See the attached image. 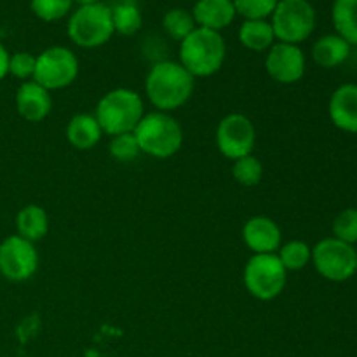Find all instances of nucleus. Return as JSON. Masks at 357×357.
Wrapping results in <instances>:
<instances>
[{
    "mask_svg": "<svg viewBox=\"0 0 357 357\" xmlns=\"http://www.w3.org/2000/svg\"><path fill=\"white\" fill-rule=\"evenodd\" d=\"M16 110L24 121L42 122L52 110L51 91L42 87L35 80L21 82L16 91Z\"/></svg>",
    "mask_w": 357,
    "mask_h": 357,
    "instance_id": "14",
    "label": "nucleus"
},
{
    "mask_svg": "<svg viewBox=\"0 0 357 357\" xmlns=\"http://www.w3.org/2000/svg\"><path fill=\"white\" fill-rule=\"evenodd\" d=\"M162 28L173 40L181 42L197 28V24L192 16V10L176 7V9H169L164 14Z\"/></svg>",
    "mask_w": 357,
    "mask_h": 357,
    "instance_id": "24",
    "label": "nucleus"
},
{
    "mask_svg": "<svg viewBox=\"0 0 357 357\" xmlns=\"http://www.w3.org/2000/svg\"><path fill=\"white\" fill-rule=\"evenodd\" d=\"M17 236L30 243L44 239L49 232V215L44 208L37 204H28L16 215Z\"/></svg>",
    "mask_w": 357,
    "mask_h": 357,
    "instance_id": "19",
    "label": "nucleus"
},
{
    "mask_svg": "<svg viewBox=\"0 0 357 357\" xmlns=\"http://www.w3.org/2000/svg\"><path fill=\"white\" fill-rule=\"evenodd\" d=\"M317 14L309 0H279L271 16L275 42L300 45L316 28Z\"/></svg>",
    "mask_w": 357,
    "mask_h": 357,
    "instance_id": "6",
    "label": "nucleus"
},
{
    "mask_svg": "<svg viewBox=\"0 0 357 357\" xmlns=\"http://www.w3.org/2000/svg\"><path fill=\"white\" fill-rule=\"evenodd\" d=\"M216 149L230 160L251 155L257 145V129L244 114H229L220 121L215 132Z\"/></svg>",
    "mask_w": 357,
    "mask_h": 357,
    "instance_id": "10",
    "label": "nucleus"
},
{
    "mask_svg": "<svg viewBox=\"0 0 357 357\" xmlns=\"http://www.w3.org/2000/svg\"><path fill=\"white\" fill-rule=\"evenodd\" d=\"M305 54L300 45L275 42L267 51L265 70L279 84H295L305 75Z\"/></svg>",
    "mask_w": 357,
    "mask_h": 357,
    "instance_id": "12",
    "label": "nucleus"
},
{
    "mask_svg": "<svg viewBox=\"0 0 357 357\" xmlns=\"http://www.w3.org/2000/svg\"><path fill=\"white\" fill-rule=\"evenodd\" d=\"M236 13L244 20H268L279 0H232Z\"/></svg>",
    "mask_w": 357,
    "mask_h": 357,
    "instance_id": "29",
    "label": "nucleus"
},
{
    "mask_svg": "<svg viewBox=\"0 0 357 357\" xmlns=\"http://www.w3.org/2000/svg\"><path fill=\"white\" fill-rule=\"evenodd\" d=\"M275 255H278L282 267L288 272L302 271V268H305L312 261V248L298 239L281 244V248H279Z\"/></svg>",
    "mask_w": 357,
    "mask_h": 357,
    "instance_id": "23",
    "label": "nucleus"
},
{
    "mask_svg": "<svg viewBox=\"0 0 357 357\" xmlns=\"http://www.w3.org/2000/svg\"><path fill=\"white\" fill-rule=\"evenodd\" d=\"M243 241L253 255H272L281 248L282 234L274 220L258 215L244 223Z\"/></svg>",
    "mask_w": 357,
    "mask_h": 357,
    "instance_id": "13",
    "label": "nucleus"
},
{
    "mask_svg": "<svg viewBox=\"0 0 357 357\" xmlns=\"http://www.w3.org/2000/svg\"><path fill=\"white\" fill-rule=\"evenodd\" d=\"M328 114L335 128L357 135V84H342L333 91Z\"/></svg>",
    "mask_w": 357,
    "mask_h": 357,
    "instance_id": "15",
    "label": "nucleus"
},
{
    "mask_svg": "<svg viewBox=\"0 0 357 357\" xmlns=\"http://www.w3.org/2000/svg\"><path fill=\"white\" fill-rule=\"evenodd\" d=\"M227 58L225 38L220 31L195 28L180 42V65L192 77H211L220 72Z\"/></svg>",
    "mask_w": 357,
    "mask_h": 357,
    "instance_id": "3",
    "label": "nucleus"
},
{
    "mask_svg": "<svg viewBox=\"0 0 357 357\" xmlns=\"http://www.w3.org/2000/svg\"><path fill=\"white\" fill-rule=\"evenodd\" d=\"M72 2L77 3L79 7H82V6H91V3H98L101 2V0H72Z\"/></svg>",
    "mask_w": 357,
    "mask_h": 357,
    "instance_id": "32",
    "label": "nucleus"
},
{
    "mask_svg": "<svg viewBox=\"0 0 357 357\" xmlns=\"http://www.w3.org/2000/svg\"><path fill=\"white\" fill-rule=\"evenodd\" d=\"M232 176L243 187H257L264 176V164L253 153L234 160Z\"/></svg>",
    "mask_w": 357,
    "mask_h": 357,
    "instance_id": "25",
    "label": "nucleus"
},
{
    "mask_svg": "<svg viewBox=\"0 0 357 357\" xmlns=\"http://www.w3.org/2000/svg\"><path fill=\"white\" fill-rule=\"evenodd\" d=\"M110 9L115 33L131 37L136 31H139V28L143 24V16L139 7L132 0H122V2L112 6Z\"/></svg>",
    "mask_w": 357,
    "mask_h": 357,
    "instance_id": "22",
    "label": "nucleus"
},
{
    "mask_svg": "<svg viewBox=\"0 0 357 357\" xmlns=\"http://www.w3.org/2000/svg\"><path fill=\"white\" fill-rule=\"evenodd\" d=\"M195 79L178 61H159L149 70L145 94L159 112L178 110L194 94Z\"/></svg>",
    "mask_w": 357,
    "mask_h": 357,
    "instance_id": "1",
    "label": "nucleus"
},
{
    "mask_svg": "<svg viewBox=\"0 0 357 357\" xmlns=\"http://www.w3.org/2000/svg\"><path fill=\"white\" fill-rule=\"evenodd\" d=\"M239 42L253 52L268 51L275 44V35L268 20H244L239 28Z\"/></svg>",
    "mask_w": 357,
    "mask_h": 357,
    "instance_id": "20",
    "label": "nucleus"
},
{
    "mask_svg": "<svg viewBox=\"0 0 357 357\" xmlns=\"http://www.w3.org/2000/svg\"><path fill=\"white\" fill-rule=\"evenodd\" d=\"M35 63H37V56H33L31 52H14L9 56V73L26 82V80L33 79Z\"/></svg>",
    "mask_w": 357,
    "mask_h": 357,
    "instance_id": "30",
    "label": "nucleus"
},
{
    "mask_svg": "<svg viewBox=\"0 0 357 357\" xmlns=\"http://www.w3.org/2000/svg\"><path fill=\"white\" fill-rule=\"evenodd\" d=\"M38 268V253L35 244L17 234L0 243V274L10 282H23L33 278Z\"/></svg>",
    "mask_w": 357,
    "mask_h": 357,
    "instance_id": "11",
    "label": "nucleus"
},
{
    "mask_svg": "<svg viewBox=\"0 0 357 357\" xmlns=\"http://www.w3.org/2000/svg\"><path fill=\"white\" fill-rule=\"evenodd\" d=\"M351 47L347 40L338 33H328L317 38L312 45V59L321 68H337L351 56Z\"/></svg>",
    "mask_w": 357,
    "mask_h": 357,
    "instance_id": "17",
    "label": "nucleus"
},
{
    "mask_svg": "<svg viewBox=\"0 0 357 357\" xmlns=\"http://www.w3.org/2000/svg\"><path fill=\"white\" fill-rule=\"evenodd\" d=\"M192 16L199 28L222 31L234 23L237 13L232 0H197Z\"/></svg>",
    "mask_w": 357,
    "mask_h": 357,
    "instance_id": "16",
    "label": "nucleus"
},
{
    "mask_svg": "<svg viewBox=\"0 0 357 357\" xmlns=\"http://www.w3.org/2000/svg\"><path fill=\"white\" fill-rule=\"evenodd\" d=\"M66 33L79 47L96 49L105 45L115 33L110 6L98 2L79 7L70 16Z\"/></svg>",
    "mask_w": 357,
    "mask_h": 357,
    "instance_id": "5",
    "label": "nucleus"
},
{
    "mask_svg": "<svg viewBox=\"0 0 357 357\" xmlns=\"http://www.w3.org/2000/svg\"><path fill=\"white\" fill-rule=\"evenodd\" d=\"M101 126L94 114H77L66 124V139L77 150H91L101 142Z\"/></svg>",
    "mask_w": 357,
    "mask_h": 357,
    "instance_id": "18",
    "label": "nucleus"
},
{
    "mask_svg": "<svg viewBox=\"0 0 357 357\" xmlns=\"http://www.w3.org/2000/svg\"><path fill=\"white\" fill-rule=\"evenodd\" d=\"M9 52L0 44V80L9 75Z\"/></svg>",
    "mask_w": 357,
    "mask_h": 357,
    "instance_id": "31",
    "label": "nucleus"
},
{
    "mask_svg": "<svg viewBox=\"0 0 357 357\" xmlns=\"http://www.w3.org/2000/svg\"><path fill=\"white\" fill-rule=\"evenodd\" d=\"M139 150L153 159H169L180 152L183 145V129L180 122L166 112H150L143 115L132 131Z\"/></svg>",
    "mask_w": 357,
    "mask_h": 357,
    "instance_id": "4",
    "label": "nucleus"
},
{
    "mask_svg": "<svg viewBox=\"0 0 357 357\" xmlns=\"http://www.w3.org/2000/svg\"><path fill=\"white\" fill-rule=\"evenodd\" d=\"M314 268L321 278L331 282H345L357 272V250L352 244L335 239L333 236L321 239L312 248Z\"/></svg>",
    "mask_w": 357,
    "mask_h": 357,
    "instance_id": "8",
    "label": "nucleus"
},
{
    "mask_svg": "<svg viewBox=\"0 0 357 357\" xmlns=\"http://www.w3.org/2000/svg\"><path fill=\"white\" fill-rule=\"evenodd\" d=\"M244 288L253 298L271 302L278 298L288 282V271L282 267L278 255H253L243 272Z\"/></svg>",
    "mask_w": 357,
    "mask_h": 357,
    "instance_id": "7",
    "label": "nucleus"
},
{
    "mask_svg": "<svg viewBox=\"0 0 357 357\" xmlns=\"http://www.w3.org/2000/svg\"><path fill=\"white\" fill-rule=\"evenodd\" d=\"M335 33L351 45H357V0H335L331 6Z\"/></svg>",
    "mask_w": 357,
    "mask_h": 357,
    "instance_id": "21",
    "label": "nucleus"
},
{
    "mask_svg": "<svg viewBox=\"0 0 357 357\" xmlns=\"http://www.w3.org/2000/svg\"><path fill=\"white\" fill-rule=\"evenodd\" d=\"M333 237L347 244H357V208H347L333 220Z\"/></svg>",
    "mask_w": 357,
    "mask_h": 357,
    "instance_id": "28",
    "label": "nucleus"
},
{
    "mask_svg": "<svg viewBox=\"0 0 357 357\" xmlns=\"http://www.w3.org/2000/svg\"><path fill=\"white\" fill-rule=\"evenodd\" d=\"M72 6V0H30L31 13L45 23L63 20L70 13Z\"/></svg>",
    "mask_w": 357,
    "mask_h": 357,
    "instance_id": "26",
    "label": "nucleus"
},
{
    "mask_svg": "<svg viewBox=\"0 0 357 357\" xmlns=\"http://www.w3.org/2000/svg\"><path fill=\"white\" fill-rule=\"evenodd\" d=\"M108 152H110V155L114 157L117 162L124 164L132 162V160L138 159V157L142 155V150H139V145L132 132L112 136L110 145H108Z\"/></svg>",
    "mask_w": 357,
    "mask_h": 357,
    "instance_id": "27",
    "label": "nucleus"
},
{
    "mask_svg": "<svg viewBox=\"0 0 357 357\" xmlns=\"http://www.w3.org/2000/svg\"><path fill=\"white\" fill-rule=\"evenodd\" d=\"M145 115V103L136 91L128 87L108 91L98 101L94 117L103 135L117 136L132 132Z\"/></svg>",
    "mask_w": 357,
    "mask_h": 357,
    "instance_id": "2",
    "label": "nucleus"
},
{
    "mask_svg": "<svg viewBox=\"0 0 357 357\" xmlns=\"http://www.w3.org/2000/svg\"><path fill=\"white\" fill-rule=\"evenodd\" d=\"M79 75V59L75 52L63 45H52L37 56L33 79L47 91L68 87Z\"/></svg>",
    "mask_w": 357,
    "mask_h": 357,
    "instance_id": "9",
    "label": "nucleus"
}]
</instances>
